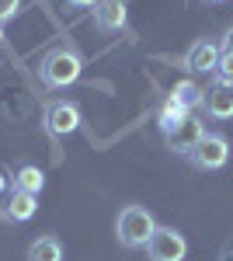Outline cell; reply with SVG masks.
<instances>
[{
  "label": "cell",
  "instance_id": "cell-15",
  "mask_svg": "<svg viewBox=\"0 0 233 261\" xmlns=\"http://www.w3.org/2000/svg\"><path fill=\"white\" fill-rule=\"evenodd\" d=\"M213 77H216V81H223V84H233V56H230V53L219 56V66H216Z\"/></svg>",
  "mask_w": 233,
  "mask_h": 261
},
{
  "label": "cell",
  "instance_id": "cell-19",
  "mask_svg": "<svg viewBox=\"0 0 233 261\" xmlns=\"http://www.w3.org/2000/svg\"><path fill=\"white\" fill-rule=\"evenodd\" d=\"M66 4H73V7H97L101 0H66Z\"/></svg>",
  "mask_w": 233,
  "mask_h": 261
},
{
  "label": "cell",
  "instance_id": "cell-14",
  "mask_svg": "<svg viewBox=\"0 0 233 261\" xmlns=\"http://www.w3.org/2000/svg\"><path fill=\"white\" fill-rule=\"evenodd\" d=\"M185 115H192V112H185L174 98H164L160 105H157V125H160V133H171Z\"/></svg>",
  "mask_w": 233,
  "mask_h": 261
},
{
  "label": "cell",
  "instance_id": "cell-21",
  "mask_svg": "<svg viewBox=\"0 0 233 261\" xmlns=\"http://www.w3.org/2000/svg\"><path fill=\"white\" fill-rule=\"evenodd\" d=\"M0 49H4V24H0Z\"/></svg>",
  "mask_w": 233,
  "mask_h": 261
},
{
  "label": "cell",
  "instance_id": "cell-18",
  "mask_svg": "<svg viewBox=\"0 0 233 261\" xmlns=\"http://www.w3.org/2000/svg\"><path fill=\"white\" fill-rule=\"evenodd\" d=\"M219 261H233V241L223 244V251H219Z\"/></svg>",
  "mask_w": 233,
  "mask_h": 261
},
{
  "label": "cell",
  "instance_id": "cell-13",
  "mask_svg": "<svg viewBox=\"0 0 233 261\" xmlns=\"http://www.w3.org/2000/svg\"><path fill=\"white\" fill-rule=\"evenodd\" d=\"M14 188H18V192H32V195H39L42 188H45V174H42V167H35V164L18 167V174H14Z\"/></svg>",
  "mask_w": 233,
  "mask_h": 261
},
{
  "label": "cell",
  "instance_id": "cell-3",
  "mask_svg": "<svg viewBox=\"0 0 233 261\" xmlns=\"http://www.w3.org/2000/svg\"><path fill=\"white\" fill-rule=\"evenodd\" d=\"M42 122H45V133L49 136H73L80 129V108L77 101H66V98H53L45 101V108H42Z\"/></svg>",
  "mask_w": 233,
  "mask_h": 261
},
{
  "label": "cell",
  "instance_id": "cell-5",
  "mask_svg": "<svg viewBox=\"0 0 233 261\" xmlns=\"http://www.w3.org/2000/svg\"><path fill=\"white\" fill-rule=\"evenodd\" d=\"M146 254H150V261H185L188 241H185V233H177L174 226H157L150 244H146Z\"/></svg>",
  "mask_w": 233,
  "mask_h": 261
},
{
  "label": "cell",
  "instance_id": "cell-16",
  "mask_svg": "<svg viewBox=\"0 0 233 261\" xmlns=\"http://www.w3.org/2000/svg\"><path fill=\"white\" fill-rule=\"evenodd\" d=\"M18 11H21V0H0V24L18 18Z\"/></svg>",
  "mask_w": 233,
  "mask_h": 261
},
{
  "label": "cell",
  "instance_id": "cell-20",
  "mask_svg": "<svg viewBox=\"0 0 233 261\" xmlns=\"http://www.w3.org/2000/svg\"><path fill=\"white\" fill-rule=\"evenodd\" d=\"M0 192H7V174L0 171Z\"/></svg>",
  "mask_w": 233,
  "mask_h": 261
},
{
  "label": "cell",
  "instance_id": "cell-17",
  "mask_svg": "<svg viewBox=\"0 0 233 261\" xmlns=\"http://www.w3.org/2000/svg\"><path fill=\"white\" fill-rule=\"evenodd\" d=\"M219 45H223V53H230V56H233V24L226 28V35H223V42H219Z\"/></svg>",
  "mask_w": 233,
  "mask_h": 261
},
{
  "label": "cell",
  "instance_id": "cell-6",
  "mask_svg": "<svg viewBox=\"0 0 233 261\" xmlns=\"http://www.w3.org/2000/svg\"><path fill=\"white\" fill-rule=\"evenodd\" d=\"M205 136V122L198 119V115H185V119L177 122L171 133H164V143H167V150H174V153H181V157H188L195 150V143Z\"/></svg>",
  "mask_w": 233,
  "mask_h": 261
},
{
  "label": "cell",
  "instance_id": "cell-22",
  "mask_svg": "<svg viewBox=\"0 0 233 261\" xmlns=\"http://www.w3.org/2000/svg\"><path fill=\"white\" fill-rule=\"evenodd\" d=\"M202 4H223V0H202Z\"/></svg>",
  "mask_w": 233,
  "mask_h": 261
},
{
  "label": "cell",
  "instance_id": "cell-9",
  "mask_svg": "<svg viewBox=\"0 0 233 261\" xmlns=\"http://www.w3.org/2000/svg\"><path fill=\"white\" fill-rule=\"evenodd\" d=\"M129 21V11H125V0H101L94 7V24L101 32H122Z\"/></svg>",
  "mask_w": 233,
  "mask_h": 261
},
{
  "label": "cell",
  "instance_id": "cell-7",
  "mask_svg": "<svg viewBox=\"0 0 233 261\" xmlns=\"http://www.w3.org/2000/svg\"><path fill=\"white\" fill-rule=\"evenodd\" d=\"M202 112L209 119H219V122L233 119V84H223V81L209 84L202 91Z\"/></svg>",
  "mask_w": 233,
  "mask_h": 261
},
{
  "label": "cell",
  "instance_id": "cell-11",
  "mask_svg": "<svg viewBox=\"0 0 233 261\" xmlns=\"http://www.w3.org/2000/svg\"><path fill=\"white\" fill-rule=\"evenodd\" d=\"M202 91H205V87H198L195 81H177L167 98H174L185 112H198V108H202Z\"/></svg>",
  "mask_w": 233,
  "mask_h": 261
},
{
  "label": "cell",
  "instance_id": "cell-4",
  "mask_svg": "<svg viewBox=\"0 0 233 261\" xmlns=\"http://www.w3.org/2000/svg\"><path fill=\"white\" fill-rule=\"evenodd\" d=\"M226 161H230V140L223 133H205L188 153V164L195 171H219L226 167Z\"/></svg>",
  "mask_w": 233,
  "mask_h": 261
},
{
  "label": "cell",
  "instance_id": "cell-2",
  "mask_svg": "<svg viewBox=\"0 0 233 261\" xmlns=\"http://www.w3.org/2000/svg\"><path fill=\"white\" fill-rule=\"evenodd\" d=\"M157 230V220L146 205H125L115 220V237L122 247H146Z\"/></svg>",
  "mask_w": 233,
  "mask_h": 261
},
{
  "label": "cell",
  "instance_id": "cell-1",
  "mask_svg": "<svg viewBox=\"0 0 233 261\" xmlns=\"http://www.w3.org/2000/svg\"><path fill=\"white\" fill-rule=\"evenodd\" d=\"M80 73H84V60H80L77 49H70V45H53L39 63V77L45 87H70V84L80 81Z\"/></svg>",
  "mask_w": 233,
  "mask_h": 261
},
{
  "label": "cell",
  "instance_id": "cell-12",
  "mask_svg": "<svg viewBox=\"0 0 233 261\" xmlns=\"http://www.w3.org/2000/svg\"><path fill=\"white\" fill-rule=\"evenodd\" d=\"M28 261H63V244L56 237H35L28 244Z\"/></svg>",
  "mask_w": 233,
  "mask_h": 261
},
{
  "label": "cell",
  "instance_id": "cell-10",
  "mask_svg": "<svg viewBox=\"0 0 233 261\" xmlns=\"http://www.w3.org/2000/svg\"><path fill=\"white\" fill-rule=\"evenodd\" d=\"M39 213V195H32V192H11V199L4 205V220L11 223H28L32 216Z\"/></svg>",
  "mask_w": 233,
  "mask_h": 261
},
{
  "label": "cell",
  "instance_id": "cell-8",
  "mask_svg": "<svg viewBox=\"0 0 233 261\" xmlns=\"http://www.w3.org/2000/svg\"><path fill=\"white\" fill-rule=\"evenodd\" d=\"M219 56H223V45L213 39H198L185 53V66L192 70V73H216V66H219Z\"/></svg>",
  "mask_w": 233,
  "mask_h": 261
}]
</instances>
